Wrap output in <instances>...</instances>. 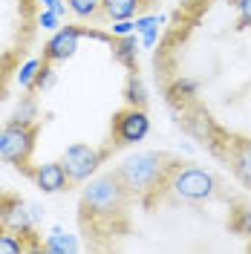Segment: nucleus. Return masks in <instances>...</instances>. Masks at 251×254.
Here are the masks:
<instances>
[{
	"label": "nucleus",
	"mask_w": 251,
	"mask_h": 254,
	"mask_svg": "<svg viewBox=\"0 0 251 254\" xmlns=\"http://www.w3.org/2000/svg\"><path fill=\"white\" fill-rule=\"evenodd\" d=\"M130 193L122 185V179L116 171L101 174L90 179V185L84 188L78 202V220L84 231L93 234H122L127 231V205H130Z\"/></svg>",
	"instance_id": "f257e3e1"
},
{
	"label": "nucleus",
	"mask_w": 251,
	"mask_h": 254,
	"mask_svg": "<svg viewBox=\"0 0 251 254\" xmlns=\"http://www.w3.org/2000/svg\"><path fill=\"white\" fill-rule=\"evenodd\" d=\"M179 159L162 150H139L133 156L122 159V165L116 168V174L122 179V185L133 199L147 202L150 196H156L159 190H165L168 174Z\"/></svg>",
	"instance_id": "f03ea898"
},
{
	"label": "nucleus",
	"mask_w": 251,
	"mask_h": 254,
	"mask_svg": "<svg viewBox=\"0 0 251 254\" xmlns=\"http://www.w3.org/2000/svg\"><path fill=\"white\" fill-rule=\"evenodd\" d=\"M165 190L171 193L176 202H208V199L217 196L220 182H217V176L211 174V171H205V168L176 162L171 168V174H168Z\"/></svg>",
	"instance_id": "7ed1b4c3"
},
{
	"label": "nucleus",
	"mask_w": 251,
	"mask_h": 254,
	"mask_svg": "<svg viewBox=\"0 0 251 254\" xmlns=\"http://www.w3.org/2000/svg\"><path fill=\"white\" fill-rule=\"evenodd\" d=\"M38 130H41L38 122H23V119H12L9 125H3V133H0V162L32 174L29 159L35 153Z\"/></svg>",
	"instance_id": "20e7f679"
},
{
	"label": "nucleus",
	"mask_w": 251,
	"mask_h": 254,
	"mask_svg": "<svg viewBox=\"0 0 251 254\" xmlns=\"http://www.w3.org/2000/svg\"><path fill=\"white\" fill-rule=\"evenodd\" d=\"M101 159H104V153H101V150H95L93 144L75 142V144H69V147L63 150L61 165L66 168L69 182H72V185H81V182H87V179L98 171Z\"/></svg>",
	"instance_id": "39448f33"
},
{
	"label": "nucleus",
	"mask_w": 251,
	"mask_h": 254,
	"mask_svg": "<svg viewBox=\"0 0 251 254\" xmlns=\"http://www.w3.org/2000/svg\"><path fill=\"white\" fill-rule=\"evenodd\" d=\"M147 133H150V119H147L144 107L127 104L113 116V139H116V144H139L147 139Z\"/></svg>",
	"instance_id": "423d86ee"
},
{
	"label": "nucleus",
	"mask_w": 251,
	"mask_h": 254,
	"mask_svg": "<svg viewBox=\"0 0 251 254\" xmlns=\"http://www.w3.org/2000/svg\"><path fill=\"white\" fill-rule=\"evenodd\" d=\"M217 153L225 156V162L231 165V171H234L237 179L246 188H251V139H240V136L225 139L222 142V150H217Z\"/></svg>",
	"instance_id": "0eeeda50"
},
{
	"label": "nucleus",
	"mask_w": 251,
	"mask_h": 254,
	"mask_svg": "<svg viewBox=\"0 0 251 254\" xmlns=\"http://www.w3.org/2000/svg\"><path fill=\"white\" fill-rule=\"evenodd\" d=\"M81 38H84V29H78V26H61V29L47 41V47H44V58L52 61V64L69 61V58L78 52V41Z\"/></svg>",
	"instance_id": "6e6552de"
},
{
	"label": "nucleus",
	"mask_w": 251,
	"mask_h": 254,
	"mask_svg": "<svg viewBox=\"0 0 251 254\" xmlns=\"http://www.w3.org/2000/svg\"><path fill=\"white\" fill-rule=\"evenodd\" d=\"M32 179H35V185L44 193H61V190H66L72 185L69 176H66V168H63L61 162H44V165H38L32 171Z\"/></svg>",
	"instance_id": "1a4fd4ad"
},
{
	"label": "nucleus",
	"mask_w": 251,
	"mask_h": 254,
	"mask_svg": "<svg viewBox=\"0 0 251 254\" xmlns=\"http://www.w3.org/2000/svg\"><path fill=\"white\" fill-rule=\"evenodd\" d=\"M110 49H113V58L122 64L127 72H139V44H136V35L113 38Z\"/></svg>",
	"instance_id": "9d476101"
},
{
	"label": "nucleus",
	"mask_w": 251,
	"mask_h": 254,
	"mask_svg": "<svg viewBox=\"0 0 251 254\" xmlns=\"http://www.w3.org/2000/svg\"><path fill=\"white\" fill-rule=\"evenodd\" d=\"M32 234H20V231H12L9 225H0V254H20V252H32V243H26Z\"/></svg>",
	"instance_id": "9b49d317"
},
{
	"label": "nucleus",
	"mask_w": 251,
	"mask_h": 254,
	"mask_svg": "<svg viewBox=\"0 0 251 254\" xmlns=\"http://www.w3.org/2000/svg\"><path fill=\"white\" fill-rule=\"evenodd\" d=\"M141 0H101V12L110 20H130L139 12Z\"/></svg>",
	"instance_id": "f8f14e48"
},
{
	"label": "nucleus",
	"mask_w": 251,
	"mask_h": 254,
	"mask_svg": "<svg viewBox=\"0 0 251 254\" xmlns=\"http://www.w3.org/2000/svg\"><path fill=\"white\" fill-rule=\"evenodd\" d=\"M125 101L133 107H147V87L139 78V72H130L125 81Z\"/></svg>",
	"instance_id": "ddd939ff"
},
{
	"label": "nucleus",
	"mask_w": 251,
	"mask_h": 254,
	"mask_svg": "<svg viewBox=\"0 0 251 254\" xmlns=\"http://www.w3.org/2000/svg\"><path fill=\"white\" fill-rule=\"evenodd\" d=\"M44 252L52 254H66V252H78V240L72 234H63L61 228H55L47 240H44Z\"/></svg>",
	"instance_id": "4468645a"
},
{
	"label": "nucleus",
	"mask_w": 251,
	"mask_h": 254,
	"mask_svg": "<svg viewBox=\"0 0 251 254\" xmlns=\"http://www.w3.org/2000/svg\"><path fill=\"white\" fill-rule=\"evenodd\" d=\"M41 64H44V58H29L26 64H20V66H17L15 78H17V84H20V90L32 93L35 78H38V72H41Z\"/></svg>",
	"instance_id": "2eb2a0df"
},
{
	"label": "nucleus",
	"mask_w": 251,
	"mask_h": 254,
	"mask_svg": "<svg viewBox=\"0 0 251 254\" xmlns=\"http://www.w3.org/2000/svg\"><path fill=\"white\" fill-rule=\"evenodd\" d=\"M228 228L240 234V237L251 240V205H237L231 211V220H228Z\"/></svg>",
	"instance_id": "dca6fc26"
},
{
	"label": "nucleus",
	"mask_w": 251,
	"mask_h": 254,
	"mask_svg": "<svg viewBox=\"0 0 251 254\" xmlns=\"http://www.w3.org/2000/svg\"><path fill=\"white\" fill-rule=\"evenodd\" d=\"M55 84H58V72H55L52 61H47V58H44V64H41V72H38L35 87H32V93H49Z\"/></svg>",
	"instance_id": "f3484780"
},
{
	"label": "nucleus",
	"mask_w": 251,
	"mask_h": 254,
	"mask_svg": "<svg viewBox=\"0 0 251 254\" xmlns=\"http://www.w3.org/2000/svg\"><path fill=\"white\" fill-rule=\"evenodd\" d=\"M66 3L78 17H93L95 12H101V0H66Z\"/></svg>",
	"instance_id": "a211bd4d"
},
{
	"label": "nucleus",
	"mask_w": 251,
	"mask_h": 254,
	"mask_svg": "<svg viewBox=\"0 0 251 254\" xmlns=\"http://www.w3.org/2000/svg\"><path fill=\"white\" fill-rule=\"evenodd\" d=\"M15 119H23V122H35V119H38V104H35V98H32V95H26V98L17 104Z\"/></svg>",
	"instance_id": "6ab92c4d"
},
{
	"label": "nucleus",
	"mask_w": 251,
	"mask_h": 254,
	"mask_svg": "<svg viewBox=\"0 0 251 254\" xmlns=\"http://www.w3.org/2000/svg\"><path fill=\"white\" fill-rule=\"evenodd\" d=\"M38 26H44L47 32H58L61 29V15H55L52 9H44V12L38 15Z\"/></svg>",
	"instance_id": "aec40b11"
},
{
	"label": "nucleus",
	"mask_w": 251,
	"mask_h": 254,
	"mask_svg": "<svg viewBox=\"0 0 251 254\" xmlns=\"http://www.w3.org/2000/svg\"><path fill=\"white\" fill-rule=\"evenodd\" d=\"M133 23H136V35H141V32L153 29V26H162V23H165V17H162V15H147V17H136Z\"/></svg>",
	"instance_id": "412c9836"
},
{
	"label": "nucleus",
	"mask_w": 251,
	"mask_h": 254,
	"mask_svg": "<svg viewBox=\"0 0 251 254\" xmlns=\"http://www.w3.org/2000/svg\"><path fill=\"white\" fill-rule=\"evenodd\" d=\"M113 38H125V35H136V23H133V17L130 20H113Z\"/></svg>",
	"instance_id": "4be33fe9"
},
{
	"label": "nucleus",
	"mask_w": 251,
	"mask_h": 254,
	"mask_svg": "<svg viewBox=\"0 0 251 254\" xmlns=\"http://www.w3.org/2000/svg\"><path fill=\"white\" fill-rule=\"evenodd\" d=\"M237 12H240V29L251 26V0H240L237 3Z\"/></svg>",
	"instance_id": "5701e85b"
},
{
	"label": "nucleus",
	"mask_w": 251,
	"mask_h": 254,
	"mask_svg": "<svg viewBox=\"0 0 251 254\" xmlns=\"http://www.w3.org/2000/svg\"><path fill=\"white\" fill-rule=\"evenodd\" d=\"M159 41V26H153V29H147V32H141V44L144 47H153Z\"/></svg>",
	"instance_id": "b1692460"
},
{
	"label": "nucleus",
	"mask_w": 251,
	"mask_h": 254,
	"mask_svg": "<svg viewBox=\"0 0 251 254\" xmlns=\"http://www.w3.org/2000/svg\"><path fill=\"white\" fill-rule=\"evenodd\" d=\"M41 3H44V9H52V12H55V15H66V6H63L61 0H41Z\"/></svg>",
	"instance_id": "393cba45"
},
{
	"label": "nucleus",
	"mask_w": 251,
	"mask_h": 254,
	"mask_svg": "<svg viewBox=\"0 0 251 254\" xmlns=\"http://www.w3.org/2000/svg\"><path fill=\"white\" fill-rule=\"evenodd\" d=\"M193 90H196L193 81H176V87H173V93H185V95H190Z\"/></svg>",
	"instance_id": "a878e982"
},
{
	"label": "nucleus",
	"mask_w": 251,
	"mask_h": 254,
	"mask_svg": "<svg viewBox=\"0 0 251 254\" xmlns=\"http://www.w3.org/2000/svg\"><path fill=\"white\" fill-rule=\"evenodd\" d=\"M3 217H6V193L0 190V225H3Z\"/></svg>",
	"instance_id": "bb28decb"
},
{
	"label": "nucleus",
	"mask_w": 251,
	"mask_h": 254,
	"mask_svg": "<svg viewBox=\"0 0 251 254\" xmlns=\"http://www.w3.org/2000/svg\"><path fill=\"white\" fill-rule=\"evenodd\" d=\"M6 98V72H0V101Z\"/></svg>",
	"instance_id": "cd10ccee"
},
{
	"label": "nucleus",
	"mask_w": 251,
	"mask_h": 254,
	"mask_svg": "<svg viewBox=\"0 0 251 254\" xmlns=\"http://www.w3.org/2000/svg\"><path fill=\"white\" fill-rule=\"evenodd\" d=\"M228 3H234V6H237V3H240V0H228Z\"/></svg>",
	"instance_id": "c85d7f7f"
},
{
	"label": "nucleus",
	"mask_w": 251,
	"mask_h": 254,
	"mask_svg": "<svg viewBox=\"0 0 251 254\" xmlns=\"http://www.w3.org/2000/svg\"><path fill=\"white\" fill-rule=\"evenodd\" d=\"M0 133H3V125H0Z\"/></svg>",
	"instance_id": "c756f323"
}]
</instances>
